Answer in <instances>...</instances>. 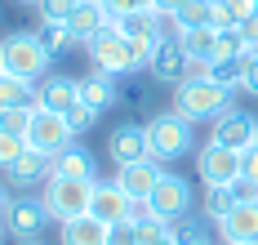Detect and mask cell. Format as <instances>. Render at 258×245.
<instances>
[{"label": "cell", "mask_w": 258, "mask_h": 245, "mask_svg": "<svg viewBox=\"0 0 258 245\" xmlns=\"http://www.w3.org/2000/svg\"><path fill=\"white\" fill-rule=\"evenodd\" d=\"M182 49L191 54V63H214L218 58V27H187Z\"/></svg>", "instance_id": "obj_22"}, {"label": "cell", "mask_w": 258, "mask_h": 245, "mask_svg": "<svg viewBox=\"0 0 258 245\" xmlns=\"http://www.w3.org/2000/svg\"><path fill=\"white\" fill-rule=\"evenodd\" d=\"M147 72H152L160 85H182L191 72H196V63H191V54H187L182 45H160Z\"/></svg>", "instance_id": "obj_15"}, {"label": "cell", "mask_w": 258, "mask_h": 245, "mask_svg": "<svg viewBox=\"0 0 258 245\" xmlns=\"http://www.w3.org/2000/svg\"><path fill=\"white\" fill-rule=\"evenodd\" d=\"M31 111H36V107H5V111H0V130H9V134H23V138H27Z\"/></svg>", "instance_id": "obj_31"}, {"label": "cell", "mask_w": 258, "mask_h": 245, "mask_svg": "<svg viewBox=\"0 0 258 245\" xmlns=\"http://www.w3.org/2000/svg\"><path fill=\"white\" fill-rule=\"evenodd\" d=\"M36 9H40V18H49V23H67V14L76 9V0H40Z\"/></svg>", "instance_id": "obj_34"}, {"label": "cell", "mask_w": 258, "mask_h": 245, "mask_svg": "<svg viewBox=\"0 0 258 245\" xmlns=\"http://www.w3.org/2000/svg\"><path fill=\"white\" fill-rule=\"evenodd\" d=\"M94 120H98V111H94V107H85V103H76V107L67 111V125H72L76 134H85V130H89Z\"/></svg>", "instance_id": "obj_35"}, {"label": "cell", "mask_w": 258, "mask_h": 245, "mask_svg": "<svg viewBox=\"0 0 258 245\" xmlns=\"http://www.w3.org/2000/svg\"><path fill=\"white\" fill-rule=\"evenodd\" d=\"M147 143H152V156L160 161H174L191 152V120L182 111H156L147 120Z\"/></svg>", "instance_id": "obj_5"}, {"label": "cell", "mask_w": 258, "mask_h": 245, "mask_svg": "<svg viewBox=\"0 0 258 245\" xmlns=\"http://www.w3.org/2000/svg\"><path fill=\"white\" fill-rule=\"evenodd\" d=\"M236 210V196L232 188H205V218H214V223H223V218Z\"/></svg>", "instance_id": "obj_27"}, {"label": "cell", "mask_w": 258, "mask_h": 245, "mask_svg": "<svg viewBox=\"0 0 258 245\" xmlns=\"http://www.w3.org/2000/svg\"><path fill=\"white\" fill-rule=\"evenodd\" d=\"M58 241L62 245H107V223H98L94 214H80L72 223H62Z\"/></svg>", "instance_id": "obj_21"}, {"label": "cell", "mask_w": 258, "mask_h": 245, "mask_svg": "<svg viewBox=\"0 0 258 245\" xmlns=\"http://www.w3.org/2000/svg\"><path fill=\"white\" fill-rule=\"evenodd\" d=\"M165 178V169H160V156H147V161H134V165H120L116 169V183L125 188L129 201H147L152 188Z\"/></svg>", "instance_id": "obj_12"}, {"label": "cell", "mask_w": 258, "mask_h": 245, "mask_svg": "<svg viewBox=\"0 0 258 245\" xmlns=\"http://www.w3.org/2000/svg\"><path fill=\"white\" fill-rule=\"evenodd\" d=\"M5 174H9V188H36V183H45V178L53 174V161L27 147V152L9 165V169H5Z\"/></svg>", "instance_id": "obj_18"}, {"label": "cell", "mask_w": 258, "mask_h": 245, "mask_svg": "<svg viewBox=\"0 0 258 245\" xmlns=\"http://www.w3.org/2000/svg\"><path fill=\"white\" fill-rule=\"evenodd\" d=\"M240 174H245L249 183H258V147H249V152H240Z\"/></svg>", "instance_id": "obj_40"}, {"label": "cell", "mask_w": 258, "mask_h": 245, "mask_svg": "<svg viewBox=\"0 0 258 245\" xmlns=\"http://www.w3.org/2000/svg\"><path fill=\"white\" fill-rule=\"evenodd\" d=\"M143 9H156V0H111V5H107L111 23H116L120 14H143Z\"/></svg>", "instance_id": "obj_36"}, {"label": "cell", "mask_w": 258, "mask_h": 245, "mask_svg": "<svg viewBox=\"0 0 258 245\" xmlns=\"http://www.w3.org/2000/svg\"><path fill=\"white\" fill-rule=\"evenodd\" d=\"M196 174L205 178V188H232L240 178V152H232V147H223V143L209 138L205 147L196 152Z\"/></svg>", "instance_id": "obj_8"}, {"label": "cell", "mask_w": 258, "mask_h": 245, "mask_svg": "<svg viewBox=\"0 0 258 245\" xmlns=\"http://www.w3.org/2000/svg\"><path fill=\"white\" fill-rule=\"evenodd\" d=\"M0 76H5V54H0Z\"/></svg>", "instance_id": "obj_46"}, {"label": "cell", "mask_w": 258, "mask_h": 245, "mask_svg": "<svg viewBox=\"0 0 258 245\" xmlns=\"http://www.w3.org/2000/svg\"><path fill=\"white\" fill-rule=\"evenodd\" d=\"M89 214L98 218V223H120V218H129V196L125 188L111 178V183H94V196H89Z\"/></svg>", "instance_id": "obj_17"}, {"label": "cell", "mask_w": 258, "mask_h": 245, "mask_svg": "<svg viewBox=\"0 0 258 245\" xmlns=\"http://www.w3.org/2000/svg\"><path fill=\"white\" fill-rule=\"evenodd\" d=\"M107 245H143L138 241V223H134V218L111 223V227H107Z\"/></svg>", "instance_id": "obj_32"}, {"label": "cell", "mask_w": 258, "mask_h": 245, "mask_svg": "<svg viewBox=\"0 0 258 245\" xmlns=\"http://www.w3.org/2000/svg\"><path fill=\"white\" fill-rule=\"evenodd\" d=\"M232 196H236V201H258V183H249V178L240 174V178L232 183Z\"/></svg>", "instance_id": "obj_41"}, {"label": "cell", "mask_w": 258, "mask_h": 245, "mask_svg": "<svg viewBox=\"0 0 258 245\" xmlns=\"http://www.w3.org/2000/svg\"><path fill=\"white\" fill-rule=\"evenodd\" d=\"M156 245H182V241H178V236H174V227H169V236H160V241H156Z\"/></svg>", "instance_id": "obj_45"}, {"label": "cell", "mask_w": 258, "mask_h": 245, "mask_svg": "<svg viewBox=\"0 0 258 245\" xmlns=\"http://www.w3.org/2000/svg\"><path fill=\"white\" fill-rule=\"evenodd\" d=\"M36 40L49 49V58H58L67 45H76V40H72V31H67V23H49V18H40V27H36Z\"/></svg>", "instance_id": "obj_25"}, {"label": "cell", "mask_w": 258, "mask_h": 245, "mask_svg": "<svg viewBox=\"0 0 258 245\" xmlns=\"http://www.w3.org/2000/svg\"><path fill=\"white\" fill-rule=\"evenodd\" d=\"M89 196H94V183L49 174V178H45V196H40V201H45L49 218H58V223H72V218L89 214Z\"/></svg>", "instance_id": "obj_4"}, {"label": "cell", "mask_w": 258, "mask_h": 245, "mask_svg": "<svg viewBox=\"0 0 258 245\" xmlns=\"http://www.w3.org/2000/svg\"><path fill=\"white\" fill-rule=\"evenodd\" d=\"M209 81L227 85V89H240V81H245V54L240 58H214L209 63Z\"/></svg>", "instance_id": "obj_26"}, {"label": "cell", "mask_w": 258, "mask_h": 245, "mask_svg": "<svg viewBox=\"0 0 258 245\" xmlns=\"http://www.w3.org/2000/svg\"><path fill=\"white\" fill-rule=\"evenodd\" d=\"M116 98H120V89H116V81H111V72H98V67H94V72L80 81V103H85V107L107 111Z\"/></svg>", "instance_id": "obj_19"}, {"label": "cell", "mask_w": 258, "mask_h": 245, "mask_svg": "<svg viewBox=\"0 0 258 245\" xmlns=\"http://www.w3.org/2000/svg\"><path fill=\"white\" fill-rule=\"evenodd\" d=\"M254 147H258V143H254Z\"/></svg>", "instance_id": "obj_51"}, {"label": "cell", "mask_w": 258, "mask_h": 245, "mask_svg": "<svg viewBox=\"0 0 258 245\" xmlns=\"http://www.w3.org/2000/svg\"><path fill=\"white\" fill-rule=\"evenodd\" d=\"M49 227V210L40 196H14L5 210V236L14 241H40V232Z\"/></svg>", "instance_id": "obj_7"}, {"label": "cell", "mask_w": 258, "mask_h": 245, "mask_svg": "<svg viewBox=\"0 0 258 245\" xmlns=\"http://www.w3.org/2000/svg\"><path fill=\"white\" fill-rule=\"evenodd\" d=\"M178 18L187 27H214V0H187L178 9Z\"/></svg>", "instance_id": "obj_29"}, {"label": "cell", "mask_w": 258, "mask_h": 245, "mask_svg": "<svg viewBox=\"0 0 258 245\" xmlns=\"http://www.w3.org/2000/svg\"><path fill=\"white\" fill-rule=\"evenodd\" d=\"M240 54H249L245 49V40H240V31H218V58H240Z\"/></svg>", "instance_id": "obj_33"}, {"label": "cell", "mask_w": 258, "mask_h": 245, "mask_svg": "<svg viewBox=\"0 0 258 245\" xmlns=\"http://www.w3.org/2000/svg\"><path fill=\"white\" fill-rule=\"evenodd\" d=\"M18 5H40V0H18Z\"/></svg>", "instance_id": "obj_47"}, {"label": "cell", "mask_w": 258, "mask_h": 245, "mask_svg": "<svg viewBox=\"0 0 258 245\" xmlns=\"http://www.w3.org/2000/svg\"><path fill=\"white\" fill-rule=\"evenodd\" d=\"M156 9H143V14H120L116 18V27L125 31L129 40H156Z\"/></svg>", "instance_id": "obj_24"}, {"label": "cell", "mask_w": 258, "mask_h": 245, "mask_svg": "<svg viewBox=\"0 0 258 245\" xmlns=\"http://www.w3.org/2000/svg\"><path fill=\"white\" fill-rule=\"evenodd\" d=\"M147 205H152V214L165 218V223H178V218H187V210H191V188H187V178H178V174H165V178L152 188Z\"/></svg>", "instance_id": "obj_10"}, {"label": "cell", "mask_w": 258, "mask_h": 245, "mask_svg": "<svg viewBox=\"0 0 258 245\" xmlns=\"http://www.w3.org/2000/svg\"><path fill=\"white\" fill-rule=\"evenodd\" d=\"M107 156L120 165H134V161H147L152 156V143H147V125H116L107 134Z\"/></svg>", "instance_id": "obj_11"}, {"label": "cell", "mask_w": 258, "mask_h": 245, "mask_svg": "<svg viewBox=\"0 0 258 245\" xmlns=\"http://www.w3.org/2000/svg\"><path fill=\"white\" fill-rule=\"evenodd\" d=\"M5 107H36V85L23 76H0V111Z\"/></svg>", "instance_id": "obj_23"}, {"label": "cell", "mask_w": 258, "mask_h": 245, "mask_svg": "<svg viewBox=\"0 0 258 245\" xmlns=\"http://www.w3.org/2000/svg\"><path fill=\"white\" fill-rule=\"evenodd\" d=\"M0 245H5V241H0Z\"/></svg>", "instance_id": "obj_52"}, {"label": "cell", "mask_w": 258, "mask_h": 245, "mask_svg": "<svg viewBox=\"0 0 258 245\" xmlns=\"http://www.w3.org/2000/svg\"><path fill=\"white\" fill-rule=\"evenodd\" d=\"M209 138L223 143V147H232V152H249V147L258 143V120L249 116V111H240V107H227L223 116H214Z\"/></svg>", "instance_id": "obj_9"}, {"label": "cell", "mask_w": 258, "mask_h": 245, "mask_svg": "<svg viewBox=\"0 0 258 245\" xmlns=\"http://www.w3.org/2000/svg\"><path fill=\"white\" fill-rule=\"evenodd\" d=\"M223 245H258V201H236V210L223 223Z\"/></svg>", "instance_id": "obj_14"}, {"label": "cell", "mask_w": 258, "mask_h": 245, "mask_svg": "<svg viewBox=\"0 0 258 245\" xmlns=\"http://www.w3.org/2000/svg\"><path fill=\"white\" fill-rule=\"evenodd\" d=\"M0 54H5V72L9 76H23V81H45V72H49V49L36 40V31H9L5 40H0Z\"/></svg>", "instance_id": "obj_3"}, {"label": "cell", "mask_w": 258, "mask_h": 245, "mask_svg": "<svg viewBox=\"0 0 258 245\" xmlns=\"http://www.w3.org/2000/svg\"><path fill=\"white\" fill-rule=\"evenodd\" d=\"M182 5H187V0H156V9H160V14H178Z\"/></svg>", "instance_id": "obj_43"}, {"label": "cell", "mask_w": 258, "mask_h": 245, "mask_svg": "<svg viewBox=\"0 0 258 245\" xmlns=\"http://www.w3.org/2000/svg\"><path fill=\"white\" fill-rule=\"evenodd\" d=\"M9 201H14V196H9V192L0 188V218H5V210H9Z\"/></svg>", "instance_id": "obj_44"}, {"label": "cell", "mask_w": 258, "mask_h": 245, "mask_svg": "<svg viewBox=\"0 0 258 245\" xmlns=\"http://www.w3.org/2000/svg\"><path fill=\"white\" fill-rule=\"evenodd\" d=\"M174 236H178L182 245H191V241H205V232H201V223H191V218H178V227H174Z\"/></svg>", "instance_id": "obj_39"}, {"label": "cell", "mask_w": 258, "mask_h": 245, "mask_svg": "<svg viewBox=\"0 0 258 245\" xmlns=\"http://www.w3.org/2000/svg\"><path fill=\"white\" fill-rule=\"evenodd\" d=\"M107 27H111V14H107V5H98V0H76V9L67 14V31H72L76 45H89Z\"/></svg>", "instance_id": "obj_13"}, {"label": "cell", "mask_w": 258, "mask_h": 245, "mask_svg": "<svg viewBox=\"0 0 258 245\" xmlns=\"http://www.w3.org/2000/svg\"><path fill=\"white\" fill-rule=\"evenodd\" d=\"M98 5H111V0H98Z\"/></svg>", "instance_id": "obj_50"}, {"label": "cell", "mask_w": 258, "mask_h": 245, "mask_svg": "<svg viewBox=\"0 0 258 245\" xmlns=\"http://www.w3.org/2000/svg\"><path fill=\"white\" fill-rule=\"evenodd\" d=\"M232 94L236 89L209 81V76H187L182 85H174V111H182L187 120H214L227 107H236Z\"/></svg>", "instance_id": "obj_2"}, {"label": "cell", "mask_w": 258, "mask_h": 245, "mask_svg": "<svg viewBox=\"0 0 258 245\" xmlns=\"http://www.w3.org/2000/svg\"><path fill=\"white\" fill-rule=\"evenodd\" d=\"M129 218H134V223H147V218H156V214H152L147 201H129Z\"/></svg>", "instance_id": "obj_42"}, {"label": "cell", "mask_w": 258, "mask_h": 245, "mask_svg": "<svg viewBox=\"0 0 258 245\" xmlns=\"http://www.w3.org/2000/svg\"><path fill=\"white\" fill-rule=\"evenodd\" d=\"M27 152V138L23 134H9V130H0V169H9V165L18 161Z\"/></svg>", "instance_id": "obj_30"}, {"label": "cell", "mask_w": 258, "mask_h": 245, "mask_svg": "<svg viewBox=\"0 0 258 245\" xmlns=\"http://www.w3.org/2000/svg\"><path fill=\"white\" fill-rule=\"evenodd\" d=\"M240 89L258 98V49H254V54H245V81H240Z\"/></svg>", "instance_id": "obj_37"}, {"label": "cell", "mask_w": 258, "mask_h": 245, "mask_svg": "<svg viewBox=\"0 0 258 245\" xmlns=\"http://www.w3.org/2000/svg\"><path fill=\"white\" fill-rule=\"evenodd\" d=\"M191 245H209V241H191Z\"/></svg>", "instance_id": "obj_49"}, {"label": "cell", "mask_w": 258, "mask_h": 245, "mask_svg": "<svg viewBox=\"0 0 258 245\" xmlns=\"http://www.w3.org/2000/svg\"><path fill=\"white\" fill-rule=\"evenodd\" d=\"M76 103H80V81H72V76H45V81L36 85V107L67 116Z\"/></svg>", "instance_id": "obj_16"}, {"label": "cell", "mask_w": 258, "mask_h": 245, "mask_svg": "<svg viewBox=\"0 0 258 245\" xmlns=\"http://www.w3.org/2000/svg\"><path fill=\"white\" fill-rule=\"evenodd\" d=\"M156 49H160V40H129L116 23L89 40V58H94V67H98V72H111V76H129V72L152 67Z\"/></svg>", "instance_id": "obj_1"}, {"label": "cell", "mask_w": 258, "mask_h": 245, "mask_svg": "<svg viewBox=\"0 0 258 245\" xmlns=\"http://www.w3.org/2000/svg\"><path fill=\"white\" fill-rule=\"evenodd\" d=\"M160 14V9H156ZM182 36H187V23H182L178 14H160L156 18V40L160 45H182Z\"/></svg>", "instance_id": "obj_28"}, {"label": "cell", "mask_w": 258, "mask_h": 245, "mask_svg": "<svg viewBox=\"0 0 258 245\" xmlns=\"http://www.w3.org/2000/svg\"><path fill=\"white\" fill-rule=\"evenodd\" d=\"M18 245H40V241H18Z\"/></svg>", "instance_id": "obj_48"}, {"label": "cell", "mask_w": 258, "mask_h": 245, "mask_svg": "<svg viewBox=\"0 0 258 245\" xmlns=\"http://www.w3.org/2000/svg\"><path fill=\"white\" fill-rule=\"evenodd\" d=\"M72 138H76V130L67 125L62 111H45V107L31 111V125H27V147H31V152H40V156L53 161L58 152L72 147Z\"/></svg>", "instance_id": "obj_6"}, {"label": "cell", "mask_w": 258, "mask_h": 245, "mask_svg": "<svg viewBox=\"0 0 258 245\" xmlns=\"http://www.w3.org/2000/svg\"><path fill=\"white\" fill-rule=\"evenodd\" d=\"M214 27H218V31H232L236 27V14H232L227 0H214Z\"/></svg>", "instance_id": "obj_38"}, {"label": "cell", "mask_w": 258, "mask_h": 245, "mask_svg": "<svg viewBox=\"0 0 258 245\" xmlns=\"http://www.w3.org/2000/svg\"><path fill=\"white\" fill-rule=\"evenodd\" d=\"M53 174H62V178H85V183H98V161L85 152V147H67V152H58L53 156Z\"/></svg>", "instance_id": "obj_20"}]
</instances>
